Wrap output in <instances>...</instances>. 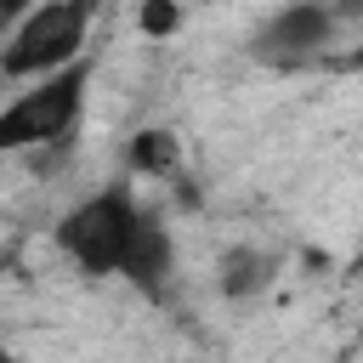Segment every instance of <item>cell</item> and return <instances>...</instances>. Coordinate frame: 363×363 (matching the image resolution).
Masks as SVG:
<instances>
[{
    "mask_svg": "<svg viewBox=\"0 0 363 363\" xmlns=\"http://www.w3.org/2000/svg\"><path fill=\"white\" fill-rule=\"evenodd\" d=\"M57 250L85 272V278H125L142 295H164L170 267H176V244L170 227L136 204V193L125 182L79 199L62 221H57Z\"/></svg>",
    "mask_w": 363,
    "mask_h": 363,
    "instance_id": "obj_1",
    "label": "cell"
},
{
    "mask_svg": "<svg viewBox=\"0 0 363 363\" xmlns=\"http://www.w3.org/2000/svg\"><path fill=\"white\" fill-rule=\"evenodd\" d=\"M85 85H91V68L74 62V68L45 74L28 91H17L0 108V153H28V147L68 142L74 125H79V108H85Z\"/></svg>",
    "mask_w": 363,
    "mask_h": 363,
    "instance_id": "obj_3",
    "label": "cell"
},
{
    "mask_svg": "<svg viewBox=\"0 0 363 363\" xmlns=\"http://www.w3.org/2000/svg\"><path fill=\"white\" fill-rule=\"evenodd\" d=\"M352 272H363V238H357V255H352Z\"/></svg>",
    "mask_w": 363,
    "mask_h": 363,
    "instance_id": "obj_10",
    "label": "cell"
},
{
    "mask_svg": "<svg viewBox=\"0 0 363 363\" xmlns=\"http://www.w3.org/2000/svg\"><path fill=\"white\" fill-rule=\"evenodd\" d=\"M272 272H278V261L267 255V250H250V244H238V250H227V261H221V295H255V289H267L272 284Z\"/></svg>",
    "mask_w": 363,
    "mask_h": 363,
    "instance_id": "obj_5",
    "label": "cell"
},
{
    "mask_svg": "<svg viewBox=\"0 0 363 363\" xmlns=\"http://www.w3.org/2000/svg\"><path fill=\"white\" fill-rule=\"evenodd\" d=\"M125 159H130V170H142V176H170V170L182 164V147H176L170 130H136L130 147H125Z\"/></svg>",
    "mask_w": 363,
    "mask_h": 363,
    "instance_id": "obj_6",
    "label": "cell"
},
{
    "mask_svg": "<svg viewBox=\"0 0 363 363\" xmlns=\"http://www.w3.org/2000/svg\"><path fill=\"white\" fill-rule=\"evenodd\" d=\"M28 11H34V0H0V45L17 34V23H23Z\"/></svg>",
    "mask_w": 363,
    "mask_h": 363,
    "instance_id": "obj_8",
    "label": "cell"
},
{
    "mask_svg": "<svg viewBox=\"0 0 363 363\" xmlns=\"http://www.w3.org/2000/svg\"><path fill=\"white\" fill-rule=\"evenodd\" d=\"M91 17H96V0H40L17 23V34L0 45V68L11 79H45V74L74 68L85 51Z\"/></svg>",
    "mask_w": 363,
    "mask_h": 363,
    "instance_id": "obj_2",
    "label": "cell"
},
{
    "mask_svg": "<svg viewBox=\"0 0 363 363\" xmlns=\"http://www.w3.org/2000/svg\"><path fill=\"white\" fill-rule=\"evenodd\" d=\"M136 28L159 40V34L182 28V6H176V0H142V11H136Z\"/></svg>",
    "mask_w": 363,
    "mask_h": 363,
    "instance_id": "obj_7",
    "label": "cell"
},
{
    "mask_svg": "<svg viewBox=\"0 0 363 363\" xmlns=\"http://www.w3.org/2000/svg\"><path fill=\"white\" fill-rule=\"evenodd\" d=\"M0 363H17V357H6V352H0Z\"/></svg>",
    "mask_w": 363,
    "mask_h": 363,
    "instance_id": "obj_11",
    "label": "cell"
},
{
    "mask_svg": "<svg viewBox=\"0 0 363 363\" xmlns=\"http://www.w3.org/2000/svg\"><path fill=\"white\" fill-rule=\"evenodd\" d=\"M340 62H346V68H352V74H363V40H357V45H352V51H346V57H340Z\"/></svg>",
    "mask_w": 363,
    "mask_h": 363,
    "instance_id": "obj_9",
    "label": "cell"
},
{
    "mask_svg": "<svg viewBox=\"0 0 363 363\" xmlns=\"http://www.w3.org/2000/svg\"><path fill=\"white\" fill-rule=\"evenodd\" d=\"M335 28H340V17L329 11V0H289L284 11H272L255 28L250 51L261 62H272V68H301V62L323 57V45L335 40Z\"/></svg>",
    "mask_w": 363,
    "mask_h": 363,
    "instance_id": "obj_4",
    "label": "cell"
}]
</instances>
